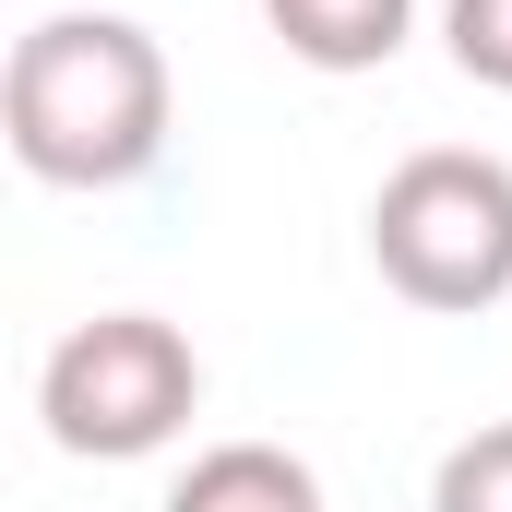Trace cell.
<instances>
[{"mask_svg":"<svg viewBox=\"0 0 512 512\" xmlns=\"http://www.w3.org/2000/svg\"><path fill=\"white\" fill-rule=\"evenodd\" d=\"M0 131L48 191H131L167 155V48L131 12H48L12 36Z\"/></svg>","mask_w":512,"mask_h":512,"instance_id":"obj_1","label":"cell"},{"mask_svg":"<svg viewBox=\"0 0 512 512\" xmlns=\"http://www.w3.org/2000/svg\"><path fill=\"white\" fill-rule=\"evenodd\" d=\"M370 262L405 310H501L512 298V167L477 143H429L370 191Z\"/></svg>","mask_w":512,"mask_h":512,"instance_id":"obj_2","label":"cell"},{"mask_svg":"<svg viewBox=\"0 0 512 512\" xmlns=\"http://www.w3.org/2000/svg\"><path fill=\"white\" fill-rule=\"evenodd\" d=\"M191 405H203V358H191V334L155 322V310H96V322H72V334L48 346V370H36L48 441L84 453V465H143V453H167V441L191 429Z\"/></svg>","mask_w":512,"mask_h":512,"instance_id":"obj_3","label":"cell"},{"mask_svg":"<svg viewBox=\"0 0 512 512\" xmlns=\"http://www.w3.org/2000/svg\"><path fill=\"white\" fill-rule=\"evenodd\" d=\"M262 24L310 72H382L393 48L417 36V0H262Z\"/></svg>","mask_w":512,"mask_h":512,"instance_id":"obj_4","label":"cell"},{"mask_svg":"<svg viewBox=\"0 0 512 512\" xmlns=\"http://www.w3.org/2000/svg\"><path fill=\"white\" fill-rule=\"evenodd\" d=\"M167 512H322V477L286 441H215V453H191Z\"/></svg>","mask_w":512,"mask_h":512,"instance_id":"obj_5","label":"cell"},{"mask_svg":"<svg viewBox=\"0 0 512 512\" xmlns=\"http://www.w3.org/2000/svg\"><path fill=\"white\" fill-rule=\"evenodd\" d=\"M429 512H512V417L441 453V477H429Z\"/></svg>","mask_w":512,"mask_h":512,"instance_id":"obj_6","label":"cell"},{"mask_svg":"<svg viewBox=\"0 0 512 512\" xmlns=\"http://www.w3.org/2000/svg\"><path fill=\"white\" fill-rule=\"evenodd\" d=\"M441 36H453V72L512 96V0H441Z\"/></svg>","mask_w":512,"mask_h":512,"instance_id":"obj_7","label":"cell"}]
</instances>
